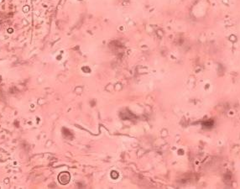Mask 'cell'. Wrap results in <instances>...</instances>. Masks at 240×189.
Listing matches in <instances>:
<instances>
[{
  "instance_id": "obj_1",
  "label": "cell",
  "mask_w": 240,
  "mask_h": 189,
  "mask_svg": "<svg viewBox=\"0 0 240 189\" xmlns=\"http://www.w3.org/2000/svg\"><path fill=\"white\" fill-rule=\"evenodd\" d=\"M70 179H71V176L68 172L66 171H64V172H61L59 176H58V181L59 183L62 185H66L70 182Z\"/></svg>"
}]
</instances>
